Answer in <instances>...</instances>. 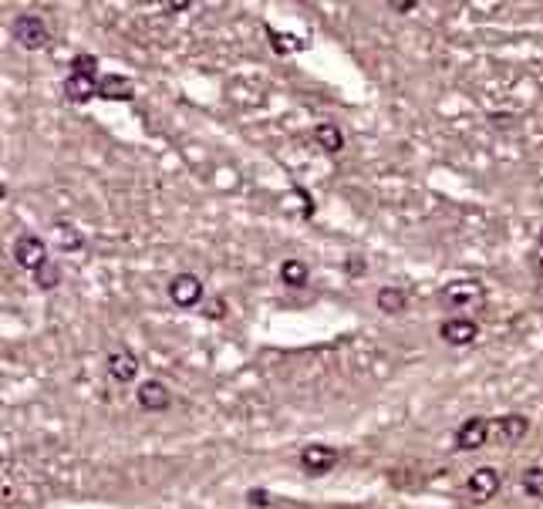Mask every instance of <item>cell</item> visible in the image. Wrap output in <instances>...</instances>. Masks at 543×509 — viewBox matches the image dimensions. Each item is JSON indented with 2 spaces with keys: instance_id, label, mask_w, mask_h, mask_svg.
I'll return each instance as SVG.
<instances>
[{
  "instance_id": "7",
  "label": "cell",
  "mask_w": 543,
  "mask_h": 509,
  "mask_svg": "<svg viewBox=\"0 0 543 509\" xmlns=\"http://www.w3.org/2000/svg\"><path fill=\"white\" fill-rule=\"evenodd\" d=\"M169 297H173L176 307H196L203 301V280L193 274H179L169 280Z\"/></svg>"
},
{
  "instance_id": "16",
  "label": "cell",
  "mask_w": 543,
  "mask_h": 509,
  "mask_svg": "<svg viewBox=\"0 0 543 509\" xmlns=\"http://www.w3.org/2000/svg\"><path fill=\"white\" fill-rule=\"evenodd\" d=\"M280 280H284L287 287H304L307 284V263H301V260L280 263Z\"/></svg>"
},
{
  "instance_id": "17",
  "label": "cell",
  "mask_w": 543,
  "mask_h": 509,
  "mask_svg": "<svg viewBox=\"0 0 543 509\" xmlns=\"http://www.w3.org/2000/svg\"><path fill=\"white\" fill-rule=\"evenodd\" d=\"M520 486H523V493H527V496L543 499V466H530V469H523Z\"/></svg>"
},
{
  "instance_id": "12",
  "label": "cell",
  "mask_w": 543,
  "mask_h": 509,
  "mask_svg": "<svg viewBox=\"0 0 543 509\" xmlns=\"http://www.w3.org/2000/svg\"><path fill=\"white\" fill-rule=\"evenodd\" d=\"M98 81L95 75H68L65 78V95H68V102H92V95H98Z\"/></svg>"
},
{
  "instance_id": "19",
  "label": "cell",
  "mask_w": 543,
  "mask_h": 509,
  "mask_svg": "<svg viewBox=\"0 0 543 509\" xmlns=\"http://www.w3.org/2000/svg\"><path fill=\"white\" fill-rule=\"evenodd\" d=\"M95 71H98V58H92V54H78L71 61V75H95Z\"/></svg>"
},
{
  "instance_id": "4",
  "label": "cell",
  "mask_w": 543,
  "mask_h": 509,
  "mask_svg": "<svg viewBox=\"0 0 543 509\" xmlns=\"http://www.w3.org/2000/svg\"><path fill=\"white\" fill-rule=\"evenodd\" d=\"M105 371H108V378H112V381H119V385H129V381L139 375V358L132 354V348L119 344V348L108 354Z\"/></svg>"
},
{
  "instance_id": "3",
  "label": "cell",
  "mask_w": 543,
  "mask_h": 509,
  "mask_svg": "<svg viewBox=\"0 0 543 509\" xmlns=\"http://www.w3.org/2000/svg\"><path fill=\"white\" fill-rule=\"evenodd\" d=\"M486 290L476 284V280H452V284L442 290V304L446 307H483Z\"/></svg>"
},
{
  "instance_id": "22",
  "label": "cell",
  "mask_w": 543,
  "mask_h": 509,
  "mask_svg": "<svg viewBox=\"0 0 543 509\" xmlns=\"http://www.w3.org/2000/svg\"><path fill=\"white\" fill-rule=\"evenodd\" d=\"M540 243H543V236H540Z\"/></svg>"
},
{
  "instance_id": "11",
  "label": "cell",
  "mask_w": 543,
  "mask_h": 509,
  "mask_svg": "<svg viewBox=\"0 0 543 509\" xmlns=\"http://www.w3.org/2000/svg\"><path fill=\"white\" fill-rule=\"evenodd\" d=\"M334 462H338V452H334L331 445H307V449L301 452V466L311 472V476L328 472Z\"/></svg>"
},
{
  "instance_id": "20",
  "label": "cell",
  "mask_w": 543,
  "mask_h": 509,
  "mask_svg": "<svg viewBox=\"0 0 543 509\" xmlns=\"http://www.w3.org/2000/svg\"><path fill=\"white\" fill-rule=\"evenodd\" d=\"M58 243H61V250H78L85 240H81V236L71 230V226H61V223H58Z\"/></svg>"
},
{
  "instance_id": "6",
  "label": "cell",
  "mask_w": 543,
  "mask_h": 509,
  "mask_svg": "<svg viewBox=\"0 0 543 509\" xmlns=\"http://www.w3.org/2000/svg\"><path fill=\"white\" fill-rule=\"evenodd\" d=\"M466 493H469V499H473V503H490V499L500 493V472L490 469V466L476 469L473 476H469Z\"/></svg>"
},
{
  "instance_id": "21",
  "label": "cell",
  "mask_w": 543,
  "mask_h": 509,
  "mask_svg": "<svg viewBox=\"0 0 543 509\" xmlns=\"http://www.w3.org/2000/svg\"><path fill=\"white\" fill-rule=\"evenodd\" d=\"M348 263H351V267H348V274H365V260H358V257H351Z\"/></svg>"
},
{
  "instance_id": "15",
  "label": "cell",
  "mask_w": 543,
  "mask_h": 509,
  "mask_svg": "<svg viewBox=\"0 0 543 509\" xmlns=\"http://www.w3.org/2000/svg\"><path fill=\"white\" fill-rule=\"evenodd\" d=\"M314 139H318V145L324 152H341V145H345V135H341V129L338 125H318V129H314Z\"/></svg>"
},
{
  "instance_id": "9",
  "label": "cell",
  "mask_w": 543,
  "mask_h": 509,
  "mask_svg": "<svg viewBox=\"0 0 543 509\" xmlns=\"http://www.w3.org/2000/svg\"><path fill=\"white\" fill-rule=\"evenodd\" d=\"M530 432V422L523 415H500L493 422V439L500 445H517L527 439Z\"/></svg>"
},
{
  "instance_id": "13",
  "label": "cell",
  "mask_w": 543,
  "mask_h": 509,
  "mask_svg": "<svg viewBox=\"0 0 543 509\" xmlns=\"http://www.w3.org/2000/svg\"><path fill=\"white\" fill-rule=\"evenodd\" d=\"M132 92H135L132 81L122 75H105L102 85H98V95H102L105 102H129Z\"/></svg>"
},
{
  "instance_id": "14",
  "label": "cell",
  "mask_w": 543,
  "mask_h": 509,
  "mask_svg": "<svg viewBox=\"0 0 543 509\" xmlns=\"http://www.w3.org/2000/svg\"><path fill=\"white\" fill-rule=\"evenodd\" d=\"M409 307V294L402 287H382L378 290V311L385 314H402Z\"/></svg>"
},
{
  "instance_id": "18",
  "label": "cell",
  "mask_w": 543,
  "mask_h": 509,
  "mask_svg": "<svg viewBox=\"0 0 543 509\" xmlns=\"http://www.w3.org/2000/svg\"><path fill=\"white\" fill-rule=\"evenodd\" d=\"M34 277H38V287H41V290H54V287H58V277H61V274H58V263L48 260Z\"/></svg>"
},
{
  "instance_id": "10",
  "label": "cell",
  "mask_w": 543,
  "mask_h": 509,
  "mask_svg": "<svg viewBox=\"0 0 543 509\" xmlns=\"http://www.w3.org/2000/svg\"><path fill=\"white\" fill-rule=\"evenodd\" d=\"M139 405L146 408V412H166L169 405H173V392H169L162 381H156V378H149V381H142L139 385Z\"/></svg>"
},
{
  "instance_id": "8",
  "label": "cell",
  "mask_w": 543,
  "mask_h": 509,
  "mask_svg": "<svg viewBox=\"0 0 543 509\" xmlns=\"http://www.w3.org/2000/svg\"><path fill=\"white\" fill-rule=\"evenodd\" d=\"M14 260L21 263L24 270H38L48 263V250H44V240H38V236H21V240L14 243Z\"/></svg>"
},
{
  "instance_id": "5",
  "label": "cell",
  "mask_w": 543,
  "mask_h": 509,
  "mask_svg": "<svg viewBox=\"0 0 543 509\" xmlns=\"http://www.w3.org/2000/svg\"><path fill=\"white\" fill-rule=\"evenodd\" d=\"M439 334L452 348H466V344H473L479 338V324L469 321V317H449V321H442Z\"/></svg>"
},
{
  "instance_id": "1",
  "label": "cell",
  "mask_w": 543,
  "mask_h": 509,
  "mask_svg": "<svg viewBox=\"0 0 543 509\" xmlns=\"http://www.w3.org/2000/svg\"><path fill=\"white\" fill-rule=\"evenodd\" d=\"M11 38L21 44L24 51H41L51 41L48 21L41 14H17L11 24Z\"/></svg>"
},
{
  "instance_id": "2",
  "label": "cell",
  "mask_w": 543,
  "mask_h": 509,
  "mask_svg": "<svg viewBox=\"0 0 543 509\" xmlns=\"http://www.w3.org/2000/svg\"><path fill=\"white\" fill-rule=\"evenodd\" d=\"M493 439V422H486V418H466L463 425L456 429V449L459 452H476V449H483L486 442Z\"/></svg>"
}]
</instances>
